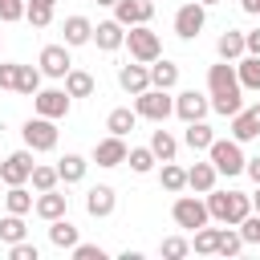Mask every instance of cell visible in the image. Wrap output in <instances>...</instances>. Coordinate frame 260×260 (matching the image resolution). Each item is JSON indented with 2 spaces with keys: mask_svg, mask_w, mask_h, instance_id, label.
Instances as JSON below:
<instances>
[{
  "mask_svg": "<svg viewBox=\"0 0 260 260\" xmlns=\"http://www.w3.org/2000/svg\"><path fill=\"white\" fill-rule=\"evenodd\" d=\"M244 45H248V53H256V57H260V28L244 32Z\"/></svg>",
  "mask_w": 260,
  "mask_h": 260,
  "instance_id": "46",
  "label": "cell"
},
{
  "mask_svg": "<svg viewBox=\"0 0 260 260\" xmlns=\"http://www.w3.org/2000/svg\"><path fill=\"white\" fill-rule=\"evenodd\" d=\"M0 240L4 244H16V240H28V228H24V215H4L0 219Z\"/></svg>",
  "mask_w": 260,
  "mask_h": 260,
  "instance_id": "36",
  "label": "cell"
},
{
  "mask_svg": "<svg viewBox=\"0 0 260 260\" xmlns=\"http://www.w3.org/2000/svg\"><path fill=\"white\" fill-rule=\"evenodd\" d=\"M215 53H219V61H240V57L248 53V45H244V32H240V28H228V32H219V41H215Z\"/></svg>",
  "mask_w": 260,
  "mask_h": 260,
  "instance_id": "21",
  "label": "cell"
},
{
  "mask_svg": "<svg viewBox=\"0 0 260 260\" xmlns=\"http://www.w3.org/2000/svg\"><path fill=\"white\" fill-rule=\"evenodd\" d=\"M199 4H207V8H211V4H223V0H199Z\"/></svg>",
  "mask_w": 260,
  "mask_h": 260,
  "instance_id": "52",
  "label": "cell"
},
{
  "mask_svg": "<svg viewBox=\"0 0 260 260\" xmlns=\"http://www.w3.org/2000/svg\"><path fill=\"white\" fill-rule=\"evenodd\" d=\"M126 154H130V146H126V138L122 134H110V138H102V142H93V162L98 167H122L126 162Z\"/></svg>",
  "mask_w": 260,
  "mask_h": 260,
  "instance_id": "13",
  "label": "cell"
},
{
  "mask_svg": "<svg viewBox=\"0 0 260 260\" xmlns=\"http://www.w3.org/2000/svg\"><path fill=\"white\" fill-rule=\"evenodd\" d=\"M158 252H162L167 260H183V256L191 252V240H183V236H167V240L158 244Z\"/></svg>",
  "mask_w": 260,
  "mask_h": 260,
  "instance_id": "39",
  "label": "cell"
},
{
  "mask_svg": "<svg viewBox=\"0 0 260 260\" xmlns=\"http://www.w3.org/2000/svg\"><path fill=\"white\" fill-rule=\"evenodd\" d=\"M93 45H98L102 53L122 49V45H126V24H122V20H98V24H93Z\"/></svg>",
  "mask_w": 260,
  "mask_h": 260,
  "instance_id": "16",
  "label": "cell"
},
{
  "mask_svg": "<svg viewBox=\"0 0 260 260\" xmlns=\"http://www.w3.org/2000/svg\"><path fill=\"white\" fill-rule=\"evenodd\" d=\"M207 211H211V219H219V223H240L244 215H252V195H244V191H207Z\"/></svg>",
  "mask_w": 260,
  "mask_h": 260,
  "instance_id": "2",
  "label": "cell"
},
{
  "mask_svg": "<svg viewBox=\"0 0 260 260\" xmlns=\"http://www.w3.org/2000/svg\"><path fill=\"white\" fill-rule=\"evenodd\" d=\"M191 248L199 252V256H215V248H219V228H199L195 232V240H191Z\"/></svg>",
  "mask_w": 260,
  "mask_h": 260,
  "instance_id": "37",
  "label": "cell"
},
{
  "mask_svg": "<svg viewBox=\"0 0 260 260\" xmlns=\"http://www.w3.org/2000/svg\"><path fill=\"white\" fill-rule=\"evenodd\" d=\"M114 207H118V195H114V187H110V183H98V187H89V191H85V211H89L93 219L114 215Z\"/></svg>",
  "mask_w": 260,
  "mask_h": 260,
  "instance_id": "14",
  "label": "cell"
},
{
  "mask_svg": "<svg viewBox=\"0 0 260 260\" xmlns=\"http://www.w3.org/2000/svg\"><path fill=\"white\" fill-rule=\"evenodd\" d=\"M73 260H106V248L102 244H73Z\"/></svg>",
  "mask_w": 260,
  "mask_h": 260,
  "instance_id": "43",
  "label": "cell"
},
{
  "mask_svg": "<svg viewBox=\"0 0 260 260\" xmlns=\"http://www.w3.org/2000/svg\"><path fill=\"white\" fill-rule=\"evenodd\" d=\"M32 211H37L45 223H49V219H61V215L69 211V195L57 191V187H53V191H37V207H32Z\"/></svg>",
  "mask_w": 260,
  "mask_h": 260,
  "instance_id": "18",
  "label": "cell"
},
{
  "mask_svg": "<svg viewBox=\"0 0 260 260\" xmlns=\"http://www.w3.org/2000/svg\"><path fill=\"white\" fill-rule=\"evenodd\" d=\"M69 106H73L69 89H37V93H32V110L45 114V118H65Z\"/></svg>",
  "mask_w": 260,
  "mask_h": 260,
  "instance_id": "10",
  "label": "cell"
},
{
  "mask_svg": "<svg viewBox=\"0 0 260 260\" xmlns=\"http://www.w3.org/2000/svg\"><path fill=\"white\" fill-rule=\"evenodd\" d=\"M98 4H106V8H114V4H118V0H98Z\"/></svg>",
  "mask_w": 260,
  "mask_h": 260,
  "instance_id": "51",
  "label": "cell"
},
{
  "mask_svg": "<svg viewBox=\"0 0 260 260\" xmlns=\"http://www.w3.org/2000/svg\"><path fill=\"white\" fill-rule=\"evenodd\" d=\"M171 219H175V228H183V232H199V228L211 219V211H207L203 199H195V195H179V199L171 203Z\"/></svg>",
  "mask_w": 260,
  "mask_h": 260,
  "instance_id": "7",
  "label": "cell"
},
{
  "mask_svg": "<svg viewBox=\"0 0 260 260\" xmlns=\"http://www.w3.org/2000/svg\"><path fill=\"white\" fill-rule=\"evenodd\" d=\"M134 110H138V118H146V122H167L171 114H175V98H171V89H142V93H134Z\"/></svg>",
  "mask_w": 260,
  "mask_h": 260,
  "instance_id": "6",
  "label": "cell"
},
{
  "mask_svg": "<svg viewBox=\"0 0 260 260\" xmlns=\"http://www.w3.org/2000/svg\"><path fill=\"white\" fill-rule=\"evenodd\" d=\"M240 8H244L248 16H260V0H240Z\"/></svg>",
  "mask_w": 260,
  "mask_h": 260,
  "instance_id": "48",
  "label": "cell"
},
{
  "mask_svg": "<svg viewBox=\"0 0 260 260\" xmlns=\"http://www.w3.org/2000/svg\"><path fill=\"white\" fill-rule=\"evenodd\" d=\"M248 244H244V236H240V228L236 223H228V228H219V248H215V256H240Z\"/></svg>",
  "mask_w": 260,
  "mask_h": 260,
  "instance_id": "33",
  "label": "cell"
},
{
  "mask_svg": "<svg viewBox=\"0 0 260 260\" xmlns=\"http://www.w3.org/2000/svg\"><path fill=\"white\" fill-rule=\"evenodd\" d=\"M126 162H130V171H134V175H150V171H154V162H158V154H154L150 146H130Z\"/></svg>",
  "mask_w": 260,
  "mask_h": 260,
  "instance_id": "35",
  "label": "cell"
},
{
  "mask_svg": "<svg viewBox=\"0 0 260 260\" xmlns=\"http://www.w3.org/2000/svg\"><path fill=\"white\" fill-rule=\"evenodd\" d=\"M154 16V0H118L114 4V20H122L126 28L130 24H150Z\"/></svg>",
  "mask_w": 260,
  "mask_h": 260,
  "instance_id": "15",
  "label": "cell"
},
{
  "mask_svg": "<svg viewBox=\"0 0 260 260\" xmlns=\"http://www.w3.org/2000/svg\"><path fill=\"white\" fill-rule=\"evenodd\" d=\"M4 207H8L12 215H28V211L37 207V199L28 195V187H24V183H16V187H8V195H4Z\"/></svg>",
  "mask_w": 260,
  "mask_h": 260,
  "instance_id": "32",
  "label": "cell"
},
{
  "mask_svg": "<svg viewBox=\"0 0 260 260\" xmlns=\"http://www.w3.org/2000/svg\"><path fill=\"white\" fill-rule=\"evenodd\" d=\"M232 138H236V142L260 138V106H248V110L232 114Z\"/></svg>",
  "mask_w": 260,
  "mask_h": 260,
  "instance_id": "19",
  "label": "cell"
},
{
  "mask_svg": "<svg viewBox=\"0 0 260 260\" xmlns=\"http://www.w3.org/2000/svg\"><path fill=\"white\" fill-rule=\"evenodd\" d=\"M150 85H154V89H175V85H179V65L167 61V57L150 61Z\"/></svg>",
  "mask_w": 260,
  "mask_h": 260,
  "instance_id": "23",
  "label": "cell"
},
{
  "mask_svg": "<svg viewBox=\"0 0 260 260\" xmlns=\"http://www.w3.org/2000/svg\"><path fill=\"white\" fill-rule=\"evenodd\" d=\"M236 73H240V85H244V89L260 93V57H256V53H244V57L236 61Z\"/></svg>",
  "mask_w": 260,
  "mask_h": 260,
  "instance_id": "29",
  "label": "cell"
},
{
  "mask_svg": "<svg viewBox=\"0 0 260 260\" xmlns=\"http://www.w3.org/2000/svg\"><path fill=\"white\" fill-rule=\"evenodd\" d=\"M203 24H207V4H199V0H191L175 12V37H183V41H195L203 32Z\"/></svg>",
  "mask_w": 260,
  "mask_h": 260,
  "instance_id": "8",
  "label": "cell"
},
{
  "mask_svg": "<svg viewBox=\"0 0 260 260\" xmlns=\"http://www.w3.org/2000/svg\"><path fill=\"white\" fill-rule=\"evenodd\" d=\"M207 98H211V110L232 118L244 110V85H240V73H236V61H219L207 69Z\"/></svg>",
  "mask_w": 260,
  "mask_h": 260,
  "instance_id": "1",
  "label": "cell"
},
{
  "mask_svg": "<svg viewBox=\"0 0 260 260\" xmlns=\"http://www.w3.org/2000/svg\"><path fill=\"white\" fill-rule=\"evenodd\" d=\"M65 45L77 49V45H93V24L85 16H65Z\"/></svg>",
  "mask_w": 260,
  "mask_h": 260,
  "instance_id": "22",
  "label": "cell"
},
{
  "mask_svg": "<svg viewBox=\"0 0 260 260\" xmlns=\"http://www.w3.org/2000/svg\"><path fill=\"white\" fill-rule=\"evenodd\" d=\"M24 8H28V0H0V20L12 24V20L24 16Z\"/></svg>",
  "mask_w": 260,
  "mask_h": 260,
  "instance_id": "42",
  "label": "cell"
},
{
  "mask_svg": "<svg viewBox=\"0 0 260 260\" xmlns=\"http://www.w3.org/2000/svg\"><path fill=\"white\" fill-rule=\"evenodd\" d=\"M244 175H248L252 183H260V154H256V158H248V167H244Z\"/></svg>",
  "mask_w": 260,
  "mask_h": 260,
  "instance_id": "47",
  "label": "cell"
},
{
  "mask_svg": "<svg viewBox=\"0 0 260 260\" xmlns=\"http://www.w3.org/2000/svg\"><path fill=\"white\" fill-rule=\"evenodd\" d=\"M49 244L53 248H61V252H73V244H77V228L61 215V219H49Z\"/></svg>",
  "mask_w": 260,
  "mask_h": 260,
  "instance_id": "25",
  "label": "cell"
},
{
  "mask_svg": "<svg viewBox=\"0 0 260 260\" xmlns=\"http://www.w3.org/2000/svg\"><path fill=\"white\" fill-rule=\"evenodd\" d=\"M28 183H32V191H53V187L61 183V175H57V167H41V162H37Z\"/></svg>",
  "mask_w": 260,
  "mask_h": 260,
  "instance_id": "38",
  "label": "cell"
},
{
  "mask_svg": "<svg viewBox=\"0 0 260 260\" xmlns=\"http://www.w3.org/2000/svg\"><path fill=\"white\" fill-rule=\"evenodd\" d=\"M134 126H138V110H130V106H118V110L106 114V130H110V134H122V138H126Z\"/></svg>",
  "mask_w": 260,
  "mask_h": 260,
  "instance_id": "26",
  "label": "cell"
},
{
  "mask_svg": "<svg viewBox=\"0 0 260 260\" xmlns=\"http://www.w3.org/2000/svg\"><path fill=\"white\" fill-rule=\"evenodd\" d=\"M32 154H37V150H28V146H24V150H12V154L0 162V179H4L8 187L28 183V179H32V167H37V162H32Z\"/></svg>",
  "mask_w": 260,
  "mask_h": 260,
  "instance_id": "9",
  "label": "cell"
},
{
  "mask_svg": "<svg viewBox=\"0 0 260 260\" xmlns=\"http://www.w3.org/2000/svg\"><path fill=\"white\" fill-rule=\"evenodd\" d=\"M175 114L183 122H199L211 114V98H203L199 89H183V93H175Z\"/></svg>",
  "mask_w": 260,
  "mask_h": 260,
  "instance_id": "12",
  "label": "cell"
},
{
  "mask_svg": "<svg viewBox=\"0 0 260 260\" xmlns=\"http://www.w3.org/2000/svg\"><path fill=\"white\" fill-rule=\"evenodd\" d=\"M150 150L158 154V162H171L179 154V138L171 130H162V122H158V130H150Z\"/></svg>",
  "mask_w": 260,
  "mask_h": 260,
  "instance_id": "27",
  "label": "cell"
},
{
  "mask_svg": "<svg viewBox=\"0 0 260 260\" xmlns=\"http://www.w3.org/2000/svg\"><path fill=\"white\" fill-rule=\"evenodd\" d=\"M215 179H219V171H215V162H211V158H207V162L187 167V187H191V191H199V195H207V191L215 187Z\"/></svg>",
  "mask_w": 260,
  "mask_h": 260,
  "instance_id": "20",
  "label": "cell"
},
{
  "mask_svg": "<svg viewBox=\"0 0 260 260\" xmlns=\"http://www.w3.org/2000/svg\"><path fill=\"white\" fill-rule=\"evenodd\" d=\"M126 49H130V61H142V65L162 57V41L150 24H130L126 28Z\"/></svg>",
  "mask_w": 260,
  "mask_h": 260,
  "instance_id": "4",
  "label": "cell"
},
{
  "mask_svg": "<svg viewBox=\"0 0 260 260\" xmlns=\"http://www.w3.org/2000/svg\"><path fill=\"white\" fill-rule=\"evenodd\" d=\"M37 65H41L45 77H61V81H65V73L73 69V61H69V45H45L41 57H37Z\"/></svg>",
  "mask_w": 260,
  "mask_h": 260,
  "instance_id": "11",
  "label": "cell"
},
{
  "mask_svg": "<svg viewBox=\"0 0 260 260\" xmlns=\"http://www.w3.org/2000/svg\"><path fill=\"white\" fill-rule=\"evenodd\" d=\"M85 171H89V158L85 154H65L61 162H57V175H61V183H81L85 179Z\"/></svg>",
  "mask_w": 260,
  "mask_h": 260,
  "instance_id": "28",
  "label": "cell"
},
{
  "mask_svg": "<svg viewBox=\"0 0 260 260\" xmlns=\"http://www.w3.org/2000/svg\"><path fill=\"white\" fill-rule=\"evenodd\" d=\"M207 158H211L215 171L228 175V179L244 175V167H248V158H244V142H236V138H215V142L207 146Z\"/></svg>",
  "mask_w": 260,
  "mask_h": 260,
  "instance_id": "3",
  "label": "cell"
},
{
  "mask_svg": "<svg viewBox=\"0 0 260 260\" xmlns=\"http://www.w3.org/2000/svg\"><path fill=\"white\" fill-rule=\"evenodd\" d=\"M41 65H20L16 69V93H24V98H32L37 89H41Z\"/></svg>",
  "mask_w": 260,
  "mask_h": 260,
  "instance_id": "34",
  "label": "cell"
},
{
  "mask_svg": "<svg viewBox=\"0 0 260 260\" xmlns=\"http://www.w3.org/2000/svg\"><path fill=\"white\" fill-rule=\"evenodd\" d=\"M240 236H244V244H260V211H252V215H244L240 223Z\"/></svg>",
  "mask_w": 260,
  "mask_h": 260,
  "instance_id": "41",
  "label": "cell"
},
{
  "mask_svg": "<svg viewBox=\"0 0 260 260\" xmlns=\"http://www.w3.org/2000/svg\"><path fill=\"white\" fill-rule=\"evenodd\" d=\"M158 183H162V191H171V195L187 191V167H179L175 158H171V162H162V171H158Z\"/></svg>",
  "mask_w": 260,
  "mask_h": 260,
  "instance_id": "31",
  "label": "cell"
},
{
  "mask_svg": "<svg viewBox=\"0 0 260 260\" xmlns=\"http://www.w3.org/2000/svg\"><path fill=\"white\" fill-rule=\"evenodd\" d=\"M65 89H69V98H93L98 81H93V73H85V69H69V73H65Z\"/></svg>",
  "mask_w": 260,
  "mask_h": 260,
  "instance_id": "30",
  "label": "cell"
},
{
  "mask_svg": "<svg viewBox=\"0 0 260 260\" xmlns=\"http://www.w3.org/2000/svg\"><path fill=\"white\" fill-rule=\"evenodd\" d=\"M8 256H12V260H41L37 244H28V240H16V244H8Z\"/></svg>",
  "mask_w": 260,
  "mask_h": 260,
  "instance_id": "44",
  "label": "cell"
},
{
  "mask_svg": "<svg viewBox=\"0 0 260 260\" xmlns=\"http://www.w3.org/2000/svg\"><path fill=\"white\" fill-rule=\"evenodd\" d=\"M16 69H20L16 61H4L0 65V89H16Z\"/></svg>",
  "mask_w": 260,
  "mask_h": 260,
  "instance_id": "45",
  "label": "cell"
},
{
  "mask_svg": "<svg viewBox=\"0 0 260 260\" xmlns=\"http://www.w3.org/2000/svg\"><path fill=\"white\" fill-rule=\"evenodd\" d=\"M118 85L134 98V93H142V89H150V65H142V61H126V65H118Z\"/></svg>",
  "mask_w": 260,
  "mask_h": 260,
  "instance_id": "17",
  "label": "cell"
},
{
  "mask_svg": "<svg viewBox=\"0 0 260 260\" xmlns=\"http://www.w3.org/2000/svg\"><path fill=\"white\" fill-rule=\"evenodd\" d=\"M183 142L199 154V150H207L211 142H215V130L207 126V118H199V122H187V130H183Z\"/></svg>",
  "mask_w": 260,
  "mask_h": 260,
  "instance_id": "24",
  "label": "cell"
},
{
  "mask_svg": "<svg viewBox=\"0 0 260 260\" xmlns=\"http://www.w3.org/2000/svg\"><path fill=\"white\" fill-rule=\"evenodd\" d=\"M20 138H24V146L28 150H37V154H45V150H57V118H45V114H37V118H28L24 126H20Z\"/></svg>",
  "mask_w": 260,
  "mask_h": 260,
  "instance_id": "5",
  "label": "cell"
},
{
  "mask_svg": "<svg viewBox=\"0 0 260 260\" xmlns=\"http://www.w3.org/2000/svg\"><path fill=\"white\" fill-rule=\"evenodd\" d=\"M252 211H260V183H256V195H252Z\"/></svg>",
  "mask_w": 260,
  "mask_h": 260,
  "instance_id": "49",
  "label": "cell"
},
{
  "mask_svg": "<svg viewBox=\"0 0 260 260\" xmlns=\"http://www.w3.org/2000/svg\"><path fill=\"white\" fill-rule=\"evenodd\" d=\"M24 20H28L32 28H49V24H53V8H49V4H28V8H24Z\"/></svg>",
  "mask_w": 260,
  "mask_h": 260,
  "instance_id": "40",
  "label": "cell"
},
{
  "mask_svg": "<svg viewBox=\"0 0 260 260\" xmlns=\"http://www.w3.org/2000/svg\"><path fill=\"white\" fill-rule=\"evenodd\" d=\"M28 4H49V8H57V0H28Z\"/></svg>",
  "mask_w": 260,
  "mask_h": 260,
  "instance_id": "50",
  "label": "cell"
}]
</instances>
